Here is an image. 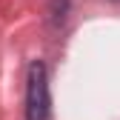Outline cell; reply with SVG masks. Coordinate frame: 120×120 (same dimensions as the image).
<instances>
[{"label":"cell","instance_id":"obj_1","mask_svg":"<svg viewBox=\"0 0 120 120\" xmlns=\"http://www.w3.org/2000/svg\"><path fill=\"white\" fill-rule=\"evenodd\" d=\"M49 117H52L49 71L43 60H32L26 74V120H49Z\"/></svg>","mask_w":120,"mask_h":120},{"label":"cell","instance_id":"obj_2","mask_svg":"<svg viewBox=\"0 0 120 120\" xmlns=\"http://www.w3.org/2000/svg\"><path fill=\"white\" fill-rule=\"evenodd\" d=\"M46 14H49V23H63L66 20V14H69V0H49V9H46Z\"/></svg>","mask_w":120,"mask_h":120}]
</instances>
